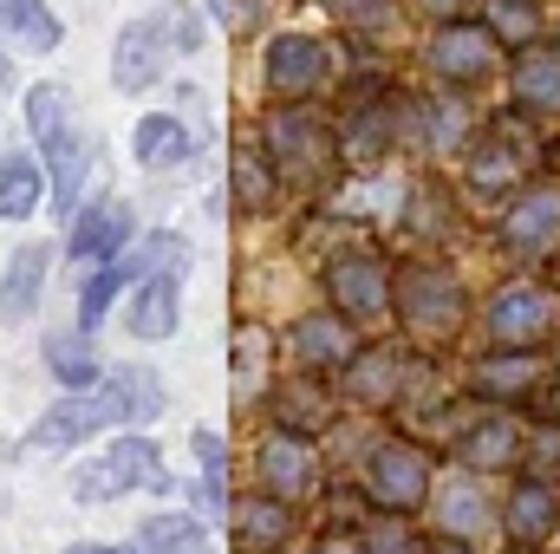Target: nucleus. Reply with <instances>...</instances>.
<instances>
[{"label": "nucleus", "mask_w": 560, "mask_h": 554, "mask_svg": "<svg viewBox=\"0 0 560 554\" xmlns=\"http://www.w3.org/2000/svg\"><path fill=\"white\" fill-rule=\"evenodd\" d=\"M118 417H163V379L150 366H125V372H112V379H98L85 392H66L26 430V443L33 450H72V443H85L92 430H105Z\"/></svg>", "instance_id": "obj_1"}, {"label": "nucleus", "mask_w": 560, "mask_h": 554, "mask_svg": "<svg viewBox=\"0 0 560 554\" xmlns=\"http://www.w3.org/2000/svg\"><path fill=\"white\" fill-rule=\"evenodd\" d=\"M26 131H33V150H39V163L52 176V209L72 222L79 196H85V131L72 118V92L52 85V79H39L26 92Z\"/></svg>", "instance_id": "obj_2"}, {"label": "nucleus", "mask_w": 560, "mask_h": 554, "mask_svg": "<svg viewBox=\"0 0 560 554\" xmlns=\"http://www.w3.org/2000/svg\"><path fill=\"white\" fill-rule=\"evenodd\" d=\"M261 150H268V163H275L280 183H300V189L326 183V176L346 163V157H339V125H332L326 112H313L306 99L275 105V112L261 118Z\"/></svg>", "instance_id": "obj_3"}, {"label": "nucleus", "mask_w": 560, "mask_h": 554, "mask_svg": "<svg viewBox=\"0 0 560 554\" xmlns=\"http://www.w3.org/2000/svg\"><path fill=\"white\" fill-rule=\"evenodd\" d=\"M392 313L405 320V333L418 346H450L469 326V293L456 268L443 262H398L392 268Z\"/></svg>", "instance_id": "obj_4"}, {"label": "nucleus", "mask_w": 560, "mask_h": 554, "mask_svg": "<svg viewBox=\"0 0 560 554\" xmlns=\"http://www.w3.org/2000/svg\"><path fill=\"white\" fill-rule=\"evenodd\" d=\"M423 72L443 85V92H482V85H495L502 79V66H509V46L489 33V20L476 13V20H436L430 33H423L418 46Z\"/></svg>", "instance_id": "obj_5"}, {"label": "nucleus", "mask_w": 560, "mask_h": 554, "mask_svg": "<svg viewBox=\"0 0 560 554\" xmlns=\"http://www.w3.org/2000/svg\"><path fill=\"white\" fill-rule=\"evenodd\" d=\"M482 339L489 346H555L560 339V293L555 280H502L489 300H482Z\"/></svg>", "instance_id": "obj_6"}, {"label": "nucleus", "mask_w": 560, "mask_h": 554, "mask_svg": "<svg viewBox=\"0 0 560 554\" xmlns=\"http://www.w3.org/2000/svg\"><path fill=\"white\" fill-rule=\"evenodd\" d=\"M495 242H502V255L522 262V268L555 262L560 255V183L528 176V183L502 203V216H495Z\"/></svg>", "instance_id": "obj_7"}, {"label": "nucleus", "mask_w": 560, "mask_h": 554, "mask_svg": "<svg viewBox=\"0 0 560 554\" xmlns=\"http://www.w3.org/2000/svg\"><path fill=\"white\" fill-rule=\"evenodd\" d=\"M359 489L372 509L385 516H411L430 503V457H423L418 437H378L359 463Z\"/></svg>", "instance_id": "obj_8"}, {"label": "nucleus", "mask_w": 560, "mask_h": 554, "mask_svg": "<svg viewBox=\"0 0 560 554\" xmlns=\"http://www.w3.org/2000/svg\"><path fill=\"white\" fill-rule=\"evenodd\" d=\"M261 79L280 105L293 99H319L332 79H339V46L319 39V33H275L268 53H261Z\"/></svg>", "instance_id": "obj_9"}, {"label": "nucleus", "mask_w": 560, "mask_h": 554, "mask_svg": "<svg viewBox=\"0 0 560 554\" xmlns=\"http://www.w3.org/2000/svg\"><path fill=\"white\" fill-rule=\"evenodd\" d=\"M170 53H183V46H176V13L163 0L156 13H138L118 33V46H112V85L118 92H150L170 72Z\"/></svg>", "instance_id": "obj_10"}, {"label": "nucleus", "mask_w": 560, "mask_h": 554, "mask_svg": "<svg viewBox=\"0 0 560 554\" xmlns=\"http://www.w3.org/2000/svg\"><path fill=\"white\" fill-rule=\"evenodd\" d=\"M131 489H170V476L156 470V443L150 437H118L105 457L79 463V476H72L79 503H112V496H131Z\"/></svg>", "instance_id": "obj_11"}, {"label": "nucleus", "mask_w": 560, "mask_h": 554, "mask_svg": "<svg viewBox=\"0 0 560 554\" xmlns=\"http://www.w3.org/2000/svg\"><path fill=\"white\" fill-rule=\"evenodd\" d=\"M326 293H332V307H339L352 326L385 320V313H392V262L372 255V249L332 255V268H326Z\"/></svg>", "instance_id": "obj_12"}, {"label": "nucleus", "mask_w": 560, "mask_h": 554, "mask_svg": "<svg viewBox=\"0 0 560 554\" xmlns=\"http://www.w3.org/2000/svg\"><path fill=\"white\" fill-rule=\"evenodd\" d=\"M502 79H509V105L555 131L560 125V39L555 33L535 39V46H522V53H509Z\"/></svg>", "instance_id": "obj_13"}, {"label": "nucleus", "mask_w": 560, "mask_h": 554, "mask_svg": "<svg viewBox=\"0 0 560 554\" xmlns=\"http://www.w3.org/2000/svg\"><path fill=\"white\" fill-rule=\"evenodd\" d=\"M541 379H548V366L528 346H482V359L469 366V392L482 405H535Z\"/></svg>", "instance_id": "obj_14"}, {"label": "nucleus", "mask_w": 560, "mask_h": 554, "mask_svg": "<svg viewBox=\"0 0 560 554\" xmlns=\"http://www.w3.org/2000/svg\"><path fill=\"white\" fill-rule=\"evenodd\" d=\"M476 131V118H469V105H463V92H430V99H405V150H418V157H456L463 143Z\"/></svg>", "instance_id": "obj_15"}, {"label": "nucleus", "mask_w": 560, "mask_h": 554, "mask_svg": "<svg viewBox=\"0 0 560 554\" xmlns=\"http://www.w3.org/2000/svg\"><path fill=\"white\" fill-rule=\"evenodd\" d=\"M456 463H463V470H522V463H528V430L509 417V405H489V412L463 417V430H456Z\"/></svg>", "instance_id": "obj_16"}, {"label": "nucleus", "mask_w": 560, "mask_h": 554, "mask_svg": "<svg viewBox=\"0 0 560 554\" xmlns=\"http://www.w3.org/2000/svg\"><path fill=\"white\" fill-rule=\"evenodd\" d=\"M411 372H418V366H411L398 346H359V353L339 366V385H346V399H352V405L385 412V405H398V399H405Z\"/></svg>", "instance_id": "obj_17"}, {"label": "nucleus", "mask_w": 560, "mask_h": 554, "mask_svg": "<svg viewBox=\"0 0 560 554\" xmlns=\"http://www.w3.org/2000/svg\"><path fill=\"white\" fill-rule=\"evenodd\" d=\"M287 346H293V359H300V372H339L352 353H359V333H352V320L346 313H300L293 320V333H287Z\"/></svg>", "instance_id": "obj_18"}, {"label": "nucleus", "mask_w": 560, "mask_h": 554, "mask_svg": "<svg viewBox=\"0 0 560 554\" xmlns=\"http://www.w3.org/2000/svg\"><path fill=\"white\" fill-rule=\"evenodd\" d=\"M255 470H261V489L280 496V503H293V496H306V489L319 483V457H313V443H306L300 430H275V437L261 443Z\"/></svg>", "instance_id": "obj_19"}, {"label": "nucleus", "mask_w": 560, "mask_h": 554, "mask_svg": "<svg viewBox=\"0 0 560 554\" xmlns=\"http://www.w3.org/2000/svg\"><path fill=\"white\" fill-rule=\"evenodd\" d=\"M66 229H72V262H118L138 222H131V203L105 196V203H85Z\"/></svg>", "instance_id": "obj_20"}, {"label": "nucleus", "mask_w": 560, "mask_h": 554, "mask_svg": "<svg viewBox=\"0 0 560 554\" xmlns=\"http://www.w3.org/2000/svg\"><path fill=\"white\" fill-rule=\"evenodd\" d=\"M502 529L515 535V549H541L548 535L560 529V496L548 476H522L515 496L502 503Z\"/></svg>", "instance_id": "obj_21"}, {"label": "nucleus", "mask_w": 560, "mask_h": 554, "mask_svg": "<svg viewBox=\"0 0 560 554\" xmlns=\"http://www.w3.org/2000/svg\"><path fill=\"white\" fill-rule=\"evenodd\" d=\"M436 535H450V542H482L489 535V489L476 483V470H463L436 489Z\"/></svg>", "instance_id": "obj_22"}, {"label": "nucleus", "mask_w": 560, "mask_h": 554, "mask_svg": "<svg viewBox=\"0 0 560 554\" xmlns=\"http://www.w3.org/2000/svg\"><path fill=\"white\" fill-rule=\"evenodd\" d=\"M176 320H183V275L138 280V293H131V307H125V326H131L138 339H170Z\"/></svg>", "instance_id": "obj_23"}, {"label": "nucleus", "mask_w": 560, "mask_h": 554, "mask_svg": "<svg viewBox=\"0 0 560 554\" xmlns=\"http://www.w3.org/2000/svg\"><path fill=\"white\" fill-rule=\"evenodd\" d=\"M463 222V209H456V189H450V176H436V170H423L411 176V189H405V229L411 235H450Z\"/></svg>", "instance_id": "obj_24"}, {"label": "nucleus", "mask_w": 560, "mask_h": 554, "mask_svg": "<svg viewBox=\"0 0 560 554\" xmlns=\"http://www.w3.org/2000/svg\"><path fill=\"white\" fill-rule=\"evenodd\" d=\"M189 150H196V131L176 112H143L131 131V157L143 170H176V163H189Z\"/></svg>", "instance_id": "obj_25"}, {"label": "nucleus", "mask_w": 560, "mask_h": 554, "mask_svg": "<svg viewBox=\"0 0 560 554\" xmlns=\"http://www.w3.org/2000/svg\"><path fill=\"white\" fill-rule=\"evenodd\" d=\"M482 20H489V33L509 53H522V46H535V39L555 33V0H489Z\"/></svg>", "instance_id": "obj_26"}, {"label": "nucleus", "mask_w": 560, "mask_h": 554, "mask_svg": "<svg viewBox=\"0 0 560 554\" xmlns=\"http://www.w3.org/2000/svg\"><path fill=\"white\" fill-rule=\"evenodd\" d=\"M46 249H20L13 262H7V280H0V320L7 326H20V320H33L39 313V287H46Z\"/></svg>", "instance_id": "obj_27"}, {"label": "nucleus", "mask_w": 560, "mask_h": 554, "mask_svg": "<svg viewBox=\"0 0 560 554\" xmlns=\"http://www.w3.org/2000/svg\"><path fill=\"white\" fill-rule=\"evenodd\" d=\"M280 196V176L275 163H268V150L261 143H248V150H235V163H229V203H242V209H275Z\"/></svg>", "instance_id": "obj_28"}, {"label": "nucleus", "mask_w": 560, "mask_h": 554, "mask_svg": "<svg viewBox=\"0 0 560 554\" xmlns=\"http://www.w3.org/2000/svg\"><path fill=\"white\" fill-rule=\"evenodd\" d=\"M46 372H52L66 392H85V385H98L105 372H98L92 333H85V326H79V333H52V339H46Z\"/></svg>", "instance_id": "obj_29"}, {"label": "nucleus", "mask_w": 560, "mask_h": 554, "mask_svg": "<svg viewBox=\"0 0 560 554\" xmlns=\"http://www.w3.org/2000/svg\"><path fill=\"white\" fill-rule=\"evenodd\" d=\"M112 268H118V275H125V280H150V275H183V268H189V242H183L176 229H156V235H143L138 249H131V255H118Z\"/></svg>", "instance_id": "obj_30"}, {"label": "nucleus", "mask_w": 560, "mask_h": 554, "mask_svg": "<svg viewBox=\"0 0 560 554\" xmlns=\"http://www.w3.org/2000/svg\"><path fill=\"white\" fill-rule=\"evenodd\" d=\"M275 412H280V430H319L326 417H332V399H326V385H319V372H300V379H287L275 392Z\"/></svg>", "instance_id": "obj_31"}, {"label": "nucleus", "mask_w": 560, "mask_h": 554, "mask_svg": "<svg viewBox=\"0 0 560 554\" xmlns=\"http://www.w3.org/2000/svg\"><path fill=\"white\" fill-rule=\"evenodd\" d=\"M39 196H46V163H39V150H33V157H7V163H0V216L20 222V216L39 209Z\"/></svg>", "instance_id": "obj_32"}, {"label": "nucleus", "mask_w": 560, "mask_h": 554, "mask_svg": "<svg viewBox=\"0 0 560 554\" xmlns=\"http://www.w3.org/2000/svg\"><path fill=\"white\" fill-rule=\"evenodd\" d=\"M0 33L26 53H52L59 46V20L46 0H0Z\"/></svg>", "instance_id": "obj_33"}, {"label": "nucleus", "mask_w": 560, "mask_h": 554, "mask_svg": "<svg viewBox=\"0 0 560 554\" xmlns=\"http://www.w3.org/2000/svg\"><path fill=\"white\" fill-rule=\"evenodd\" d=\"M202 549H209V535H202L196 516H150V522H138V554H202Z\"/></svg>", "instance_id": "obj_34"}, {"label": "nucleus", "mask_w": 560, "mask_h": 554, "mask_svg": "<svg viewBox=\"0 0 560 554\" xmlns=\"http://www.w3.org/2000/svg\"><path fill=\"white\" fill-rule=\"evenodd\" d=\"M287 529H293V516H287V503L280 496H261V503H242V549L248 554H268L287 542Z\"/></svg>", "instance_id": "obj_35"}, {"label": "nucleus", "mask_w": 560, "mask_h": 554, "mask_svg": "<svg viewBox=\"0 0 560 554\" xmlns=\"http://www.w3.org/2000/svg\"><path fill=\"white\" fill-rule=\"evenodd\" d=\"M326 13H332L339 26L365 33V39H385V33H398V0H326Z\"/></svg>", "instance_id": "obj_36"}, {"label": "nucleus", "mask_w": 560, "mask_h": 554, "mask_svg": "<svg viewBox=\"0 0 560 554\" xmlns=\"http://www.w3.org/2000/svg\"><path fill=\"white\" fill-rule=\"evenodd\" d=\"M268 353H275V333H268L261 320H242V326H235V379H242V392H255V385H261Z\"/></svg>", "instance_id": "obj_37"}, {"label": "nucleus", "mask_w": 560, "mask_h": 554, "mask_svg": "<svg viewBox=\"0 0 560 554\" xmlns=\"http://www.w3.org/2000/svg\"><path fill=\"white\" fill-rule=\"evenodd\" d=\"M118 287H125V275H118V268H98V275L85 280V293H79V326H85V333L105 320V307L118 300Z\"/></svg>", "instance_id": "obj_38"}, {"label": "nucleus", "mask_w": 560, "mask_h": 554, "mask_svg": "<svg viewBox=\"0 0 560 554\" xmlns=\"http://www.w3.org/2000/svg\"><path fill=\"white\" fill-rule=\"evenodd\" d=\"M196 457L209 463V509H222L229 503V443L215 430H196Z\"/></svg>", "instance_id": "obj_39"}, {"label": "nucleus", "mask_w": 560, "mask_h": 554, "mask_svg": "<svg viewBox=\"0 0 560 554\" xmlns=\"http://www.w3.org/2000/svg\"><path fill=\"white\" fill-rule=\"evenodd\" d=\"M405 7H418L423 20L436 26V20H476V13H482L489 0H405Z\"/></svg>", "instance_id": "obj_40"}, {"label": "nucleus", "mask_w": 560, "mask_h": 554, "mask_svg": "<svg viewBox=\"0 0 560 554\" xmlns=\"http://www.w3.org/2000/svg\"><path fill=\"white\" fill-rule=\"evenodd\" d=\"M202 7H209L229 33H248V26H255V13H261V0H202Z\"/></svg>", "instance_id": "obj_41"}, {"label": "nucleus", "mask_w": 560, "mask_h": 554, "mask_svg": "<svg viewBox=\"0 0 560 554\" xmlns=\"http://www.w3.org/2000/svg\"><path fill=\"white\" fill-rule=\"evenodd\" d=\"M372 554H430V549H423V542L411 535V529H398V522H385V529L372 535Z\"/></svg>", "instance_id": "obj_42"}, {"label": "nucleus", "mask_w": 560, "mask_h": 554, "mask_svg": "<svg viewBox=\"0 0 560 554\" xmlns=\"http://www.w3.org/2000/svg\"><path fill=\"white\" fill-rule=\"evenodd\" d=\"M535 417H541V424H560V366H548V379H541V392H535Z\"/></svg>", "instance_id": "obj_43"}, {"label": "nucleus", "mask_w": 560, "mask_h": 554, "mask_svg": "<svg viewBox=\"0 0 560 554\" xmlns=\"http://www.w3.org/2000/svg\"><path fill=\"white\" fill-rule=\"evenodd\" d=\"M313 554H365V542H359L352 529H339V535H326V542H319Z\"/></svg>", "instance_id": "obj_44"}, {"label": "nucleus", "mask_w": 560, "mask_h": 554, "mask_svg": "<svg viewBox=\"0 0 560 554\" xmlns=\"http://www.w3.org/2000/svg\"><path fill=\"white\" fill-rule=\"evenodd\" d=\"M436 554H476V542H450V535H436Z\"/></svg>", "instance_id": "obj_45"}, {"label": "nucleus", "mask_w": 560, "mask_h": 554, "mask_svg": "<svg viewBox=\"0 0 560 554\" xmlns=\"http://www.w3.org/2000/svg\"><path fill=\"white\" fill-rule=\"evenodd\" d=\"M66 554H118V549H98V542H79V549H66Z\"/></svg>", "instance_id": "obj_46"}, {"label": "nucleus", "mask_w": 560, "mask_h": 554, "mask_svg": "<svg viewBox=\"0 0 560 554\" xmlns=\"http://www.w3.org/2000/svg\"><path fill=\"white\" fill-rule=\"evenodd\" d=\"M555 293H560V255H555Z\"/></svg>", "instance_id": "obj_47"}, {"label": "nucleus", "mask_w": 560, "mask_h": 554, "mask_svg": "<svg viewBox=\"0 0 560 554\" xmlns=\"http://www.w3.org/2000/svg\"><path fill=\"white\" fill-rule=\"evenodd\" d=\"M555 39H560V7H555Z\"/></svg>", "instance_id": "obj_48"}, {"label": "nucleus", "mask_w": 560, "mask_h": 554, "mask_svg": "<svg viewBox=\"0 0 560 554\" xmlns=\"http://www.w3.org/2000/svg\"><path fill=\"white\" fill-rule=\"evenodd\" d=\"M515 554H535V549H515Z\"/></svg>", "instance_id": "obj_49"}, {"label": "nucleus", "mask_w": 560, "mask_h": 554, "mask_svg": "<svg viewBox=\"0 0 560 554\" xmlns=\"http://www.w3.org/2000/svg\"><path fill=\"white\" fill-rule=\"evenodd\" d=\"M0 72H7V66H0Z\"/></svg>", "instance_id": "obj_50"}]
</instances>
